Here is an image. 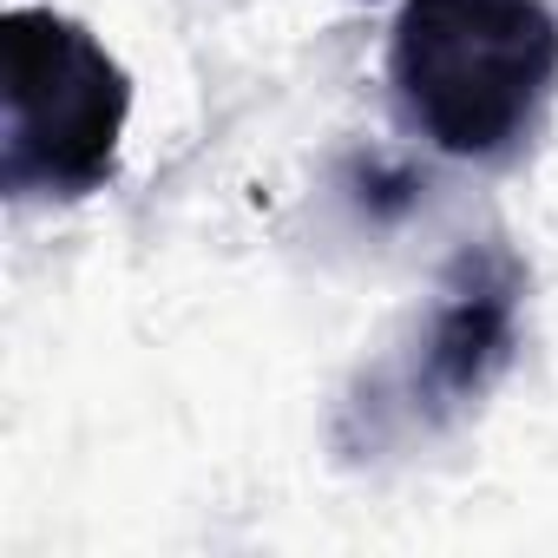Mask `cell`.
<instances>
[{"label": "cell", "mask_w": 558, "mask_h": 558, "mask_svg": "<svg viewBox=\"0 0 558 558\" xmlns=\"http://www.w3.org/2000/svg\"><path fill=\"white\" fill-rule=\"evenodd\" d=\"M558 80V14L545 0H408L388 40L401 119L447 158H506L538 125Z\"/></svg>", "instance_id": "obj_1"}, {"label": "cell", "mask_w": 558, "mask_h": 558, "mask_svg": "<svg viewBox=\"0 0 558 558\" xmlns=\"http://www.w3.org/2000/svg\"><path fill=\"white\" fill-rule=\"evenodd\" d=\"M0 191L14 204H73L112 184L132 80L66 14L14 8L0 21Z\"/></svg>", "instance_id": "obj_2"}, {"label": "cell", "mask_w": 558, "mask_h": 558, "mask_svg": "<svg viewBox=\"0 0 558 558\" xmlns=\"http://www.w3.org/2000/svg\"><path fill=\"white\" fill-rule=\"evenodd\" d=\"M519 310H525V263L499 236L466 243L447 263L414 342L349 395L336 440L349 453H368L408 434H440L460 414H473L519 355Z\"/></svg>", "instance_id": "obj_3"}]
</instances>
